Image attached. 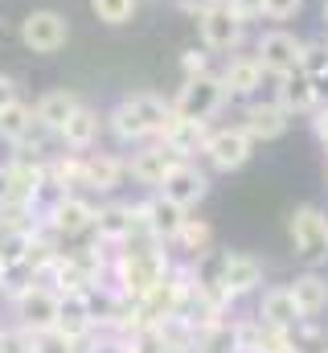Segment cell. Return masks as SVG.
<instances>
[{"label": "cell", "instance_id": "cell-14", "mask_svg": "<svg viewBox=\"0 0 328 353\" xmlns=\"http://www.w3.org/2000/svg\"><path fill=\"white\" fill-rule=\"evenodd\" d=\"M287 292H291V300H296V308H300L304 321H316V316L328 308V279L316 275V271L296 275V279L287 283Z\"/></svg>", "mask_w": 328, "mask_h": 353}, {"label": "cell", "instance_id": "cell-3", "mask_svg": "<svg viewBox=\"0 0 328 353\" xmlns=\"http://www.w3.org/2000/svg\"><path fill=\"white\" fill-rule=\"evenodd\" d=\"M12 308H17V325L29 329V333L58 329V316H62V292H54V288H45V283H25V288L12 296Z\"/></svg>", "mask_w": 328, "mask_h": 353}, {"label": "cell", "instance_id": "cell-40", "mask_svg": "<svg viewBox=\"0 0 328 353\" xmlns=\"http://www.w3.org/2000/svg\"><path fill=\"white\" fill-rule=\"evenodd\" d=\"M4 275H8V271H4V263H0V279H4Z\"/></svg>", "mask_w": 328, "mask_h": 353}, {"label": "cell", "instance_id": "cell-30", "mask_svg": "<svg viewBox=\"0 0 328 353\" xmlns=\"http://www.w3.org/2000/svg\"><path fill=\"white\" fill-rule=\"evenodd\" d=\"M209 234H214V230H209L201 218H185V226H181V234H176L172 243H176L181 251H189V255H201V251L209 247Z\"/></svg>", "mask_w": 328, "mask_h": 353}, {"label": "cell", "instance_id": "cell-13", "mask_svg": "<svg viewBox=\"0 0 328 353\" xmlns=\"http://www.w3.org/2000/svg\"><path fill=\"white\" fill-rule=\"evenodd\" d=\"M205 140H209V136H205V123H201V119H185V115H176V111L168 115V123H164V132H161V144L168 152H176L181 161L193 157L197 148L205 152Z\"/></svg>", "mask_w": 328, "mask_h": 353}, {"label": "cell", "instance_id": "cell-17", "mask_svg": "<svg viewBox=\"0 0 328 353\" xmlns=\"http://www.w3.org/2000/svg\"><path fill=\"white\" fill-rule=\"evenodd\" d=\"M58 329L74 341H86L94 333V316H90V300H86V288L79 292H62V316H58Z\"/></svg>", "mask_w": 328, "mask_h": 353}, {"label": "cell", "instance_id": "cell-16", "mask_svg": "<svg viewBox=\"0 0 328 353\" xmlns=\"http://www.w3.org/2000/svg\"><path fill=\"white\" fill-rule=\"evenodd\" d=\"M181 157L176 152H168L164 144H156V148H144V152H136L132 157V176L140 181V185H148V189H161L164 185V176L172 173V165H176Z\"/></svg>", "mask_w": 328, "mask_h": 353}, {"label": "cell", "instance_id": "cell-11", "mask_svg": "<svg viewBox=\"0 0 328 353\" xmlns=\"http://www.w3.org/2000/svg\"><path fill=\"white\" fill-rule=\"evenodd\" d=\"M161 193L168 201H176V205H197V201H205V193H209V176L201 173L197 165H189V161H176L172 165V173L164 176Z\"/></svg>", "mask_w": 328, "mask_h": 353}, {"label": "cell", "instance_id": "cell-20", "mask_svg": "<svg viewBox=\"0 0 328 353\" xmlns=\"http://www.w3.org/2000/svg\"><path fill=\"white\" fill-rule=\"evenodd\" d=\"M94 230H99V243H132V234H136L132 205H103V210H94Z\"/></svg>", "mask_w": 328, "mask_h": 353}, {"label": "cell", "instance_id": "cell-33", "mask_svg": "<svg viewBox=\"0 0 328 353\" xmlns=\"http://www.w3.org/2000/svg\"><path fill=\"white\" fill-rule=\"evenodd\" d=\"M300 4H304V0H263V12H267L271 21H287V17L300 12Z\"/></svg>", "mask_w": 328, "mask_h": 353}, {"label": "cell", "instance_id": "cell-34", "mask_svg": "<svg viewBox=\"0 0 328 353\" xmlns=\"http://www.w3.org/2000/svg\"><path fill=\"white\" fill-rule=\"evenodd\" d=\"M86 353H127V341H119V337H94V333H90Z\"/></svg>", "mask_w": 328, "mask_h": 353}, {"label": "cell", "instance_id": "cell-1", "mask_svg": "<svg viewBox=\"0 0 328 353\" xmlns=\"http://www.w3.org/2000/svg\"><path fill=\"white\" fill-rule=\"evenodd\" d=\"M168 115H172V107L164 103L161 94L140 90V94H127L123 103H115V111H111V132H115L123 144L148 140V136H161L164 132Z\"/></svg>", "mask_w": 328, "mask_h": 353}, {"label": "cell", "instance_id": "cell-22", "mask_svg": "<svg viewBox=\"0 0 328 353\" xmlns=\"http://www.w3.org/2000/svg\"><path fill=\"white\" fill-rule=\"evenodd\" d=\"M82 107V99L74 90H50V94H41V103H37V128H50V132H58L74 111Z\"/></svg>", "mask_w": 328, "mask_h": 353}, {"label": "cell", "instance_id": "cell-10", "mask_svg": "<svg viewBox=\"0 0 328 353\" xmlns=\"http://www.w3.org/2000/svg\"><path fill=\"white\" fill-rule=\"evenodd\" d=\"M238 37H243V17L230 8V4H209L205 12H201V41L209 46V50H234L238 46Z\"/></svg>", "mask_w": 328, "mask_h": 353}, {"label": "cell", "instance_id": "cell-32", "mask_svg": "<svg viewBox=\"0 0 328 353\" xmlns=\"http://www.w3.org/2000/svg\"><path fill=\"white\" fill-rule=\"evenodd\" d=\"M90 8L103 25H127L136 12V0H90Z\"/></svg>", "mask_w": 328, "mask_h": 353}, {"label": "cell", "instance_id": "cell-12", "mask_svg": "<svg viewBox=\"0 0 328 353\" xmlns=\"http://www.w3.org/2000/svg\"><path fill=\"white\" fill-rule=\"evenodd\" d=\"M140 214H144V226H148V239L152 243H172L176 234H181V226H185V205H176V201H168V197H152L148 205H140Z\"/></svg>", "mask_w": 328, "mask_h": 353}, {"label": "cell", "instance_id": "cell-41", "mask_svg": "<svg viewBox=\"0 0 328 353\" xmlns=\"http://www.w3.org/2000/svg\"><path fill=\"white\" fill-rule=\"evenodd\" d=\"M325 21H328V0H325Z\"/></svg>", "mask_w": 328, "mask_h": 353}, {"label": "cell", "instance_id": "cell-25", "mask_svg": "<svg viewBox=\"0 0 328 353\" xmlns=\"http://www.w3.org/2000/svg\"><path fill=\"white\" fill-rule=\"evenodd\" d=\"M33 123H37L33 107H25V103L17 99V103H8V107L0 111V140H4V144H25V140L33 136Z\"/></svg>", "mask_w": 328, "mask_h": 353}, {"label": "cell", "instance_id": "cell-2", "mask_svg": "<svg viewBox=\"0 0 328 353\" xmlns=\"http://www.w3.org/2000/svg\"><path fill=\"white\" fill-rule=\"evenodd\" d=\"M172 275V267H168V255H164L161 247H136V251H127L119 263H115V283H119V300H140V296H148L156 283H164Z\"/></svg>", "mask_w": 328, "mask_h": 353}, {"label": "cell", "instance_id": "cell-8", "mask_svg": "<svg viewBox=\"0 0 328 353\" xmlns=\"http://www.w3.org/2000/svg\"><path fill=\"white\" fill-rule=\"evenodd\" d=\"M254 58H258V66H263V70H271V74H279V79H283V74L304 70V46H300L291 33H283V29L263 33V37H258Z\"/></svg>", "mask_w": 328, "mask_h": 353}, {"label": "cell", "instance_id": "cell-21", "mask_svg": "<svg viewBox=\"0 0 328 353\" xmlns=\"http://www.w3.org/2000/svg\"><path fill=\"white\" fill-rule=\"evenodd\" d=\"M243 128L250 132V140H279L287 132V111L279 103H258V107L246 111Z\"/></svg>", "mask_w": 328, "mask_h": 353}, {"label": "cell", "instance_id": "cell-6", "mask_svg": "<svg viewBox=\"0 0 328 353\" xmlns=\"http://www.w3.org/2000/svg\"><path fill=\"white\" fill-rule=\"evenodd\" d=\"M230 300H238L246 292H254L258 283H263V263L254 259V255H246V251H226L222 259H218V271L209 275Z\"/></svg>", "mask_w": 328, "mask_h": 353}, {"label": "cell", "instance_id": "cell-24", "mask_svg": "<svg viewBox=\"0 0 328 353\" xmlns=\"http://www.w3.org/2000/svg\"><path fill=\"white\" fill-rule=\"evenodd\" d=\"M82 173H86V189H99V193H111L123 176V161L111 157V152H99V157H82Z\"/></svg>", "mask_w": 328, "mask_h": 353}, {"label": "cell", "instance_id": "cell-42", "mask_svg": "<svg viewBox=\"0 0 328 353\" xmlns=\"http://www.w3.org/2000/svg\"><path fill=\"white\" fill-rule=\"evenodd\" d=\"M0 353H8V350H4V345H0Z\"/></svg>", "mask_w": 328, "mask_h": 353}, {"label": "cell", "instance_id": "cell-9", "mask_svg": "<svg viewBox=\"0 0 328 353\" xmlns=\"http://www.w3.org/2000/svg\"><path fill=\"white\" fill-rule=\"evenodd\" d=\"M250 148H254V140H250L246 128H222L205 140V157L218 173H238L250 161Z\"/></svg>", "mask_w": 328, "mask_h": 353}, {"label": "cell", "instance_id": "cell-5", "mask_svg": "<svg viewBox=\"0 0 328 353\" xmlns=\"http://www.w3.org/2000/svg\"><path fill=\"white\" fill-rule=\"evenodd\" d=\"M222 103H226L222 79H214V74H193V79H185V87H181L176 103H172V111L185 115V119H201V123H205L209 115L222 111Z\"/></svg>", "mask_w": 328, "mask_h": 353}, {"label": "cell", "instance_id": "cell-27", "mask_svg": "<svg viewBox=\"0 0 328 353\" xmlns=\"http://www.w3.org/2000/svg\"><path fill=\"white\" fill-rule=\"evenodd\" d=\"M156 329H161L164 345H168L172 353H193V345H197V325H193L185 312H172V316H164Z\"/></svg>", "mask_w": 328, "mask_h": 353}, {"label": "cell", "instance_id": "cell-15", "mask_svg": "<svg viewBox=\"0 0 328 353\" xmlns=\"http://www.w3.org/2000/svg\"><path fill=\"white\" fill-rule=\"evenodd\" d=\"M258 321L271 325V329H283V333H291V329L304 325V316H300V308H296V300H291L287 288H271V292H263Z\"/></svg>", "mask_w": 328, "mask_h": 353}, {"label": "cell", "instance_id": "cell-31", "mask_svg": "<svg viewBox=\"0 0 328 353\" xmlns=\"http://www.w3.org/2000/svg\"><path fill=\"white\" fill-rule=\"evenodd\" d=\"M127 353H172V350L164 345L156 325H140V329L127 333Z\"/></svg>", "mask_w": 328, "mask_h": 353}, {"label": "cell", "instance_id": "cell-29", "mask_svg": "<svg viewBox=\"0 0 328 353\" xmlns=\"http://www.w3.org/2000/svg\"><path fill=\"white\" fill-rule=\"evenodd\" d=\"M21 333H25V350L29 353H79V341L66 337L62 329H41V333L21 329Z\"/></svg>", "mask_w": 328, "mask_h": 353}, {"label": "cell", "instance_id": "cell-35", "mask_svg": "<svg viewBox=\"0 0 328 353\" xmlns=\"http://www.w3.org/2000/svg\"><path fill=\"white\" fill-rule=\"evenodd\" d=\"M8 103H17V83H12L8 74H0V111H4Z\"/></svg>", "mask_w": 328, "mask_h": 353}, {"label": "cell", "instance_id": "cell-7", "mask_svg": "<svg viewBox=\"0 0 328 353\" xmlns=\"http://www.w3.org/2000/svg\"><path fill=\"white\" fill-rule=\"evenodd\" d=\"M66 37H70V25H66V17L54 12V8H37V12H29L25 25H21V41H25L33 54H54V50L66 46Z\"/></svg>", "mask_w": 328, "mask_h": 353}, {"label": "cell", "instance_id": "cell-26", "mask_svg": "<svg viewBox=\"0 0 328 353\" xmlns=\"http://www.w3.org/2000/svg\"><path fill=\"white\" fill-rule=\"evenodd\" d=\"M193 353H243V341H238V325L214 321V325L197 329V345H193Z\"/></svg>", "mask_w": 328, "mask_h": 353}, {"label": "cell", "instance_id": "cell-37", "mask_svg": "<svg viewBox=\"0 0 328 353\" xmlns=\"http://www.w3.org/2000/svg\"><path fill=\"white\" fill-rule=\"evenodd\" d=\"M193 74H205V58H197V54L185 58V79H193Z\"/></svg>", "mask_w": 328, "mask_h": 353}, {"label": "cell", "instance_id": "cell-44", "mask_svg": "<svg viewBox=\"0 0 328 353\" xmlns=\"http://www.w3.org/2000/svg\"><path fill=\"white\" fill-rule=\"evenodd\" d=\"M325 148H328V140H325Z\"/></svg>", "mask_w": 328, "mask_h": 353}, {"label": "cell", "instance_id": "cell-23", "mask_svg": "<svg viewBox=\"0 0 328 353\" xmlns=\"http://www.w3.org/2000/svg\"><path fill=\"white\" fill-rule=\"evenodd\" d=\"M58 136H62V144L66 148H74V152H86L94 140H99V111H90L86 103H82L79 111L58 128Z\"/></svg>", "mask_w": 328, "mask_h": 353}, {"label": "cell", "instance_id": "cell-39", "mask_svg": "<svg viewBox=\"0 0 328 353\" xmlns=\"http://www.w3.org/2000/svg\"><path fill=\"white\" fill-rule=\"evenodd\" d=\"M4 197H8V165H0V205H4Z\"/></svg>", "mask_w": 328, "mask_h": 353}, {"label": "cell", "instance_id": "cell-4", "mask_svg": "<svg viewBox=\"0 0 328 353\" xmlns=\"http://www.w3.org/2000/svg\"><path fill=\"white\" fill-rule=\"evenodd\" d=\"M291 247L304 263H325L328 259V214L320 205H300L287 222Z\"/></svg>", "mask_w": 328, "mask_h": 353}, {"label": "cell", "instance_id": "cell-28", "mask_svg": "<svg viewBox=\"0 0 328 353\" xmlns=\"http://www.w3.org/2000/svg\"><path fill=\"white\" fill-rule=\"evenodd\" d=\"M258 83H263V66H258V58H234V62L226 66V74H222L226 94H250Z\"/></svg>", "mask_w": 328, "mask_h": 353}, {"label": "cell", "instance_id": "cell-18", "mask_svg": "<svg viewBox=\"0 0 328 353\" xmlns=\"http://www.w3.org/2000/svg\"><path fill=\"white\" fill-rule=\"evenodd\" d=\"M316 99H320V90H316V83H312L304 70L279 79V107H283L287 115H308V111H316Z\"/></svg>", "mask_w": 328, "mask_h": 353}, {"label": "cell", "instance_id": "cell-19", "mask_svg": "<svg viewBox=\"0 0 328 353\" xmlns=\"http://www.w3.org/2000/svg\"><path fill=\"white\" fill-rule=\"evenodd\" d=\"M50 226L54 234H82L94 226V205H86L82 197H58V205L50 210Z\"/></svg>", "mask_w": 328, "mask_h": 353}, {"label": "cell", "instance_id": "cell-38", "mask_svg": "<svg viewBox=\"0 0 328 353\" xmlns=\"http://www.w3.org/2000/svg\"><path fill=\"white\" fill-rule=\"evenodd\" d=\"M181 8H189V12H205L209 4H218V0H176Z\"/></svg>", "mask_w": 328, "mask_h": 353}, {"label": "cell", "instance_id": "cell-43", "mask_svg": "<svg viewBox=\"0 0 328 353\" xmlns=\"http://www.w3.org/2000/svg\"><path fill=\"white\" fill-rule=\"evenodd\" d=\"M320 353H328V345H325V350H320Z\"/></svg>", "mask_w": 328, "mask_h": 353}, {"label": "cell", "instance_id": "cell-36", "mask_svg": "<svg viewBox=\"0 0 328 353\" xmlns=\"http://www.w3.org/2000/svg\"><path fill=\"white\" fill-rule=\"evenodd\" d=\"M226 4H230V8H234L243 21L250 17V12H263V0H226Z\"/></svg>", "mask_w": 328, "mask_h": 353}]
</instances>
